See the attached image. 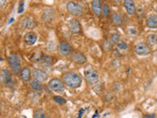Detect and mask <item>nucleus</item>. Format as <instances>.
<instances>
[{"instance_id":"1","label":"nucleus","mask_w":157,"mask_h":118,"mask_svg":"<svg viewBox=\"0 0 157 118\" xmlns=\"http://www.w3.org/2000/svg\"><path fill=\"white\" fill-rule=\"evenodd\" d=\"M82 77L75 72H67L63 75V84L71 88H78L82 85Z\"/></svg>"},{"instance_id":"2","label":"nucleus","mask_w":157,"mask_h":118,"mask_svg":"<svg viewBox=\"0 0 157 118\" xmlns=\"http://www.w3.org/2000/svg\"><path fill=\"white\" fill-rule=\"evenodd\" d=\"M8 62H9V66L11 68V70L14 74H20L22 70V66H21V60H20V57L18 54L13 53L9 56L8 58Z\"/></svg>"},{"instance_id":"3","label":"nucleus","mask_w":157,"mask_h":118,"mask_svg":"<svg viewBox=\"0 0 157 118\" xmlns=\"http://www.w3.org/2000/svg\"><path fill=\"white\" fill-rule=\"evenodd\" d=\"M66 9L67 11L70 13L73 16H82L83 14V7L80 3H77V2H74V1H69L66 4Z\"/></svg>"},{"instance_id":"4","label":"nucleus","mask_w":157,"mask_h":118,"mask_svg":"<svg viewBox=\"0 0 157 118\" xmlns=\"http://www.w3.org/2000/svg\"><path fill=\"white\" fill-rule=\"evenodd\" d=\"M48 88H49V90H51L52 92H59V93H62V92H64V91H65L63 81L58 78L51 79L48 83Z\"/></svg>"},{"instance_id":"5","label":"nucleus","mask_w":157,"mask_h":118,"mask_svg":"<svg viewBox=\"0 0 157 118\" xmlns=\"http://www.w3.org/2000/svg\"><path fill=\"white\" fill-rule=\"evenodd\" d=\"M0 82L4 85L9 86V87H13V78H12V74L8 69H2L0 71Z\"/></svg>"},{"instance_id":"6","label":"nucleus","mask_w":157,"mask_h":118,"mask_svg":"<svg viewBox=\"0 0 157 118\" xmlns=\"http://www.w3.org/2000/svg\"><path fill=\"white\" fill-rule=\"evenodd\" d=\"M85 78L90 85H95V84H97V82H98V79H99V77H98V73L91 68L86 69L85 71Z\"/></svg>"},{"instance_id":"7","label":"nucleus","mask_w":157,"mask_h":118,"mask_svg":"<svg viewBox=\"0 0 157 118\" xmlns=\"http://www.w3.org/2000/svg\"><path fill=\"white\" fill-rule=\"evenodd\" d=\"M135 51L139 55H148L150 53V47L147 43L144 42H139L136 44Z\"/></svg>"},{"instance_id":"8","label":"nucleus","mask_w":157,"mask_h":118,"mask_svg":"<svg viewBox=\"0 0 157 118\" xmlns=\"http://www.w3.org/2000/svg\"><path fill=\"white\" fill-rule=\"evenodd\" d=\"M68 29L73 33H78L82 31V26L77 19H71L68 22Z\"/></svg>"},{"instance_id":"9","label":"nucleus","mask_w":157,"mask_h":118,"mask_svg":"<svg viewBox=\"0 0 157 118\" xmlns=\"http://www.w3.org/2000/svg\"><path fill=\"white\" fill-rule=\"evenodd\" d=\"M33 76L34 78V80L39 82V83H42V82H45L47 80V74L45 71L41 70V69H33Z\"/></svg>"},{"instance_id":"10","label":"nucleus","mask_w":157,"mask_h":118,"mask_svg":"<svg viewBox=\"0 0 157 118\" xmlns=\"http://www.w3.org/2000/svg\"><path fill=\"white\" fill-rule=\"evenodd\" d=\"M71 60L77 64H85L86 62V57L80 51H73L71 53Z\"/></svg>"},{"instance_id":"11","label":"nucleus","mask_w":157,"mask_h":118,"mask_svg":"<svg viewBox=\"0 0 157 118\" xmlns=\"http://www.w3.org/2000/svg\"><path fill=\"white\" fill-rule=\"evenodd\" d=\"M55 17V10L52 7H47L43 10L42 13V20L44 22H50Z\"/></svg>"},{"instance_id":"12","label":"nucleus","mask_w":157,"mask_h":118,"mask_svg":"<svg viewBox=\"0 0 157 118\" xmlns=\"http://www.w3.org/2000/svg\"><path fill=\"white\" fill-rule=\"evenodd\" d=\"M21 26L23 27V29L32 30V29H33L34 27L36 26V23L33 20V18H32V17H26V18L22 19Z\"/></svg>"},{"instance_id":"13","label":"nucleus","mask_w":157,"mask_h":118,"mask_svg":"<svg viewBox=\"0 0 157 118\" xmlns=\"http://www.w3.org/2000/svg\"><path fill=\"white\" fill-rule=\"evenodd\" d=\"M58 50L60 52L61 55H69L72 51V47L67 41H62L60 44H59Z\"/></svg>"},{"instance_id":"14","label":"nucleus","mask_w":157,"mask_h":118,"mask_svg":"<svg viewBox=\"0 0 157 118\" xmlns=\"http://www.w3.org/2000/svg\"><path fill=\"white\" fill-rule=\"evenodd\" d=\"M24 41L26 42L28 45H33V44L36 43V41H37V37L36 34L33 33V32H29L25 34L24 37Z\"/></svg>"},{"instance_id":"15","label":"nucleus","mask_w":157,"mask_h":118,"mask_svg":"<svg viewBox=\"0 0 157 118\" xmlns=\"http://www.w3.org/2000/svg\"><path fill=\"white\" fill-rule=\"evenodd\" d=\"M124 3V7L126 8V11L129 15H134L136 13V4L132 0H126L123 2Z\"/></svg>"},{"instance_id":"16","label":"nucleus","mask_w":157,"mask_h":118,"mask_svg":"<svg viewBox=\"0 0 157 118\" xmlns=\"http://www.w3.org/2000/svg\"><path fill=\"white\" fill-rule=\"evenodd\" d=\"M146 26L149 29H157V15H149L147 17Z\"/></svg>"},{"instance_id":"17","label":"nucleus","mask_w":157,"mask_h":118,"mask_svg":"<svg viewBox=\"0 0 157 118\" xmlns=\"http://www.w3.org/2000/svg\"><path fill=\"white\" fill-rule=\"evenodd\" d=\"M91 8H92V11L94 13L96 16L100 17L102 15V7H101V4L100 1L98 0H95V1H92L91 2Z\"/></svg>"},{"instance_id":"18","label":"nucleus","mask_w":157,"mask_h":118,"mask_svg":"<svg viewBox=\"0 0 157 118\" xmlns=\"http://www.w3.org/2000/svg\"><path fill=\"white\" fill-rule=\"evenodd\" d=\"M20 77H21L22 81L24 82H29L31 81V70L28 67L23 68L21 72H20Z\"/></svg>"},{"instance_id":"19","label":"nucleus","mask_w":157,"mask_h":118,"mask_svg":"<svg viewBox=\"0 0 157 118\" xmlns=\"http://www.w3.org/2000/svg\"><path fill=\"white\" fill-rule=\"evenodd\" d=\"M112 22L114 25H116V26H121L123 24L122 16L118 12H114L112 14Z\"/></svg>"},{"instance_id":"20","label":"nucleus","mask_w":157,"mask_h":118,"mask_svg":"<svg viewBox=\"0 0 157 118\" xmlns=\"http://www.w3.org/2000/svg\"><path fill=\"white\" fill-rule=\"evenodd\" d=\"M29 87H31L33 91H36V92H40L42 90V86H41V83H39L36 80H32V81H29Z\"/></svg>"},{"instance_id":"21","label":"nucleus","mask_w":157,"mask_h":118,"mask_svg":"<svg viewBox=\"0 0 157 118\" xmlns=\"http://www.w3.org/2000/svg\"><path fill=\"white\" fill-rule=\"evenodd\" d=\"M146 41L150 45H156L157 44V33H150L146 37Z\"/></svg>"},{"instance_id":"22","label":"nucleus","mask_w":157,"mask_h":118,"mask_svg":"<svg viewBox=\"0 0 157 118\" xmlns=\"http://www.w3.org/2000/svg\"><path fill=\"white\" fill-rule=\"evenodd\" d=\"M33 118H47V115L43 109H36L33 112Z\"/></svg>"},{"instance_id":"23","label":"nucleus","mask_w":157,"mask_h":118,"mask_svg":"<svg viewBox=\"0 0 157 118\" xmlns=\"http://www.w3.org/2000/svg\"><path fill=\"white\" fill-rule=\"evenodd\" d=\"M40 64L42 66L44 67H49L52 64V59L51 57H49V56H44L41 58V60H40Z\"/></svg>"},{"instance_id":"24","label":"nucleus","mask_w":157,"mask_h":118,"mask_svg":"<svg viewBox=\"0 0 157 118\" xmlns=\"http://www.w3.org/2000/svg\"><path fill=\"white\" fill-rule=\"evenodd\" d=\"M110 11H111V9H110V6L108 4H104L103 5V7H102V14H103V16L104 17H108L110 15Z\"/></svg>"},{"instance_id":"25","label":"nucleus","mask_w":157,"mask_h":118,"mask_svg":"<svg viewBox=\"0 0 157 118\" xmlns=\"http://www.w3.org/2000/svg\"><path fill=\"white\" fill-rule=\"evenodd\" d=\"M110 41L112 42V43H118L120 41V34L119 33H112L111 34V37H110Z\"/></svg>"},{"instance_id":"26","label":"nucleus","mask_w":157,"mask_h":118,"mask_svg":"<svg viewBox=\"0 0 157 118\" xmlns=\"http://www.w3.org/2000/svg\"><path fill=\"white\" fill-rule=\"evenodd\" d=\"M53 100L55 101V102H57L58 104H64V103H66L65 98H63L62 96H53Z\"/></svg>"},{"instance_id":"27","label":"nucleus","mask_w":157,"mask_h":118,"mask_svg":"<svg viewBox=\"0 0 157 118\" xmlns=\"http://www.w3.org/2000/svg\"><path fill=\"white\" fill-rule=\"evenodd\" d=\"M117 46H118V48H119V49H122V50H125V49L128 48V44H127V42H125V41H120L119 42L117 43Z\"/></svg>"},{"instance_id":"28","label":"nucleus","mask_w":157,"mask_h":118,"mask_svg":"<svg viewBox=\"0 0 157 118\" xmlns=\"http://www.w3.org/2000/svg\"><path fill=\"white\" fill-rule=\"evenodd\" d=\"M128 33H129L130 36H136V34L137 33V30L136 27H130L129 29H128Z\"/></svg>"},{"instance_id":"29","label":"nucleus","mask_w":157,"mask_h":118,"mask_svg":"<svg viewBox=\"0 0 157 118\" xmlns=\"http://www.w3.org/2000/svg\"><path fill=\"white\" fill-rule=\"evenodd\" d=\"M104 47H105V50H106V51L111 50V48H112V43H111V41H104Z\"/></svg>"},{"instance_id":"30","label":"nucleus","mask_w":157,"mask_h":118,"mask_svg":"<svg viewBox=\"0 0 157 118\" xmlns=\"http://www.w3.org/2000/svg\"><path fill=\"white\" fill-rule=\"evenodd\" d=\"M104 98H105L104 100H105L106 102H110V101H112V100H113V98H114V96H113L112 93H110V92H109V93H107V95L105 96V97H104Z\"/></svg>"},{"instance_id":"31","label":"nucleus","mask_w":157,"mask_h":118,"mask_svg":"<svg viewBox=\"0 0 157 118\" xmlns=\"http://www.w3.org/2000/svg\"><path fill=\"white\" fill-rule=\"evenodd\" d=\"M24 8H25V3H24V2H21V3H20L19 9H18V13H19V14H21V13L24 11Z\"/></svg>"},{"instance_id":"32","label":"nucleus","mask_w":157,"mask_h":118,"mask_svg":"<svg viewBox=\"0 0 157 118\" xmlns=\"http://www.w3.org/2000/svg\"><path fill=\"white\" fill-rule=\"evenodd\" d=\"M144 118H155V114H148V115H145Z\"/></svg>"},{"instance_id":"33","label":"nucleus","mask_w":157,"mask_h":118,"mask_svg":"<svg viewBox=\"0 0 157 118\" xmlns=\"http://www.w3.org/2000/svg\"><path fill=\"white\" fill-rule=\"evenodd\" d=\"M83 112H85V109H83V108H82V109L80 110V115H78V118H81V117H82V113H83Z\"/></svg>"},{"instance_id":"34","label":"nucleus","mask_w":157,"mask_h":118,"mask_svg":"<svg viewBox=\"0 0 157 118\" xmlns=\"http://www.w3.org/2000/svg\"><path fill=\"white\" fill-rule=\"evenodd\" d=\"M115 55L116 56H122V54L119 52V50H115Z\"/></svg>"},{"instance_id":"35","label":"nucleus","mask_w":157,"mask_h":118,"mask_svg":"<svg viewBox=\"0 0 157 118\" xmlns=\"http://www.w3.org/2000/svg\"><path fill=\"white\" fill-rule=\"evenodd\" d=\"M6 4V1H0V6H4V5Z\"/></svg>"},{"instance_id":"36","label":"nucleus","mask_w":157,"mask_h":118,"mask_svg":"<svg viewBox=\"0 0 157 118\" xmlns=\"http://www.w3.org/2000/svg\"><path fill=\"white\" fill-rule=\"evenodd\" d=\"M155 11H156V13H157V4H156V7H155Z\"/></svg>"}]
</instances>
